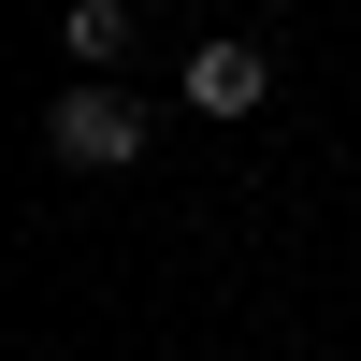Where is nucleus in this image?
<instances>
[{"instance_id":"obj_1","label":"nucleus","mask_w":361,"mask_h":361,"mask_svg":"<svg viewBox=\"0 0 361 361\" xmlns=\"http://www.w3.org/2000/svg\"><path fill=\"white\" fill-rule=\"evenodd\" d=\"M44 159H58V173H130V159H145V102L102 87V73H73V87L44 102Z\"/></svg>"},{"instance_id":"obj_2","label":"nucleus","mask_w":361,"mask_h":361,"mask_svg":"<svg viewBox=\"0 0 361 361\" xmlns=\"http://www.w3.org/2000/svg\"><path fill=\"white\" fill-rule=\"evenodd\" d=\"M260 102H275V58H260L246 29L188 44V116H260Z\"/></svg>"},{"instance_id":"obj_3","label":"nucleus","mask_w":361,"mask_h":361,"mask_svg":"<svg viewBox=\"0 0 361 361\" xmlns=\"http://www.w3.org/2000/svg\"><path fill=\"white\" fill-rule=\"evenodd\" d=\"M58 58H73V73H130V0H73V15H58Z\"/></svg>"}]
</instances>
